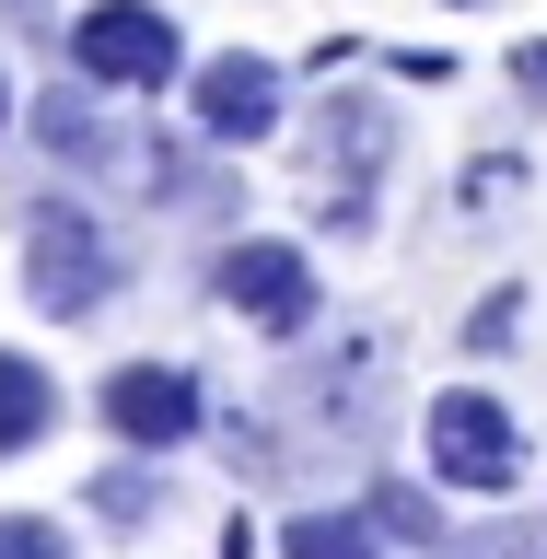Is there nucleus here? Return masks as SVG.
<instances>
[{
  "label": "nucleus",
  "mask_w": 547,
  "mask_h": 559,
  "mask_svg": "<svg viewBox=\"0 0 547 559\" xmlns=\"http://www.w3.org/2000/svg\"><path fill=\"white\" fill-rule=\"evenodd\" d=\"M117 292H129V245L105 234V210L35 199L24 210V304L47 314V326H94Z\"/></svg>",
  "instance_id": "obj_1"
},
{
  "label": "nucleus",
  "mask_w": 547,
  "mask_h": 559,
  "mask_svg": "<svg viewBox=\"0 0 547 559\" xmlns=\"http://www.w3.org/2000/svg\"><path fill=\"white\" fill-rule=\"evenodd\" d=\"M419 466L454 501H513L524 489V419L501 384H431L419 396Z\"/></svg>",
  "instance_id": "obj_2"
},
{
  "label": "nucleus",
  "mask_w": 547,
  "mask_h": 559,
  "mask_svg": "<svg viewBox=\"0 0 547 559\" xmlns=\"http://www.w3.org/2000/svg\"><path fill=\"white\" fill-rule=\"evenodd\" d=\"M210 304L257 326V338H314V314H326V280H314V245L292 234H234L210 257Z\"/></svg>",
  "instance_id": "obj_3"
},
{
  "label": "nucleus",
  "mask_w": 547,
  "mask_h": 559,
  "mask_svg": "<svg viewBox=\"0 0 547 559\" xmlns=\"http://www.w3.org/2000/svg\"><path fill=\"white\" fill-rule=\"evenodd\" d=\"M70 70L94 94H164L187 82V35L164 0H94V12H70Z\"/></svg>",
  "instance_id": "obj_4"
},
{
  "label": "nucleus",
  "mask_w": 547,
  "mask_h": 559,
  "mask_svg": "<svg viewBox=\"0 0 547 559\" xmlns=\"http://www.w3.org/2000/svg\"><path fill=\"white\" fill-rule=\"evenodd\" d=\"M94 419L117 431V454H187L210 431V384H199V361H117V373L94 384Z\"/></svg>",
  "instance_id": "obj_5"
},
{
  "label": "nucleus",
  "mask_w": 547,
  "mask_h": 559,
  "mask_svg": "<svg viewBox=\"0 0 547 559\" xmlns=\"http://www.w3.org/2000/svg\"><path fill=\"white\" fill-rule=\"evenodd\" d=\"M187 129L199 152H257V140L292 129V70L257 59V47H222V59L187 70Z\"/></svg>",
  "instance_id": "obj_6"
},
{
  "label": "nucleus",
  "mask_w": 547,
  "mask_h": 559,
  "mask_svg": "<svg viewBox=\"0 0 547 559\" xmlns=\"http://www.w3.org/2000/svg\"><path fill=\"white\" fill-rule=\"evenodd\" d=\"M59 373H47V361H35V349H12L0 338V466H24L35 443H47V431H59Z\"/></svg>",
  "instance_id": "obj_7"
},
{
  "label": "nucleus",
  "mask_w": 547,
  "mask_h": 559,
  "mask_svg": "<svg viewBox=\"0 0 547 559\" xmlns=\"http://www.w3.org/2000/svg\"><path fill=\"white\" fill-rule=\"evenodd\" d=\"M82 513H94V524H117V536L164 524V513H175V478H164V454H117V466H94V478H82Z\"/></svg>",
  "instance_id": "obj_8"
},
{
  "label": "nucleus",
  "mask_w": 547,
  "mask_h": 559,
  "mask_svg": "<svg viewBox=\"0 0 547 559\" xmlns=\"http://www.w3.org/2000/svg\"><path fill=\"white\" fill-rule=\"evenodd\" d=\"M269 559H384V524L361 501H314V513H292L269 536Z\"/></svg>",
  "instance_id": "obj_9"
},
{
  "label": "nucleus",
  "mask_w": 547,
  "mask_h": 559,
  "mask_svg": "<svg viewBox=\"0 0 547 559\" xmlns=\"http://www.w3.org/2000/svg\"><path fill=\"white\" fill-rule=\"evenodd\" d=\"M35 140H47V152H70V164H117V129L94 117V82H82V70L35 94Z\"/></svg>",
  "instance_id": "obj_10"
},
{
  "label": "nucleus",
  "mask_w": 547,
  "mask_h": 559,
  "mask_svg": "<svg viewBox=\"0 0 547 559\" xmlns=\"http://www.w3.org/2000/svg\"><path fill=\"white\" fill-rule=\"evenodd\" d=\"M361 513L384 524V548H443V489H419V478H373Z\"/></svg>",
  "instance_id": "obj_11"
},
{
  "label": "nucleus",
  "mask_w": 547,
  "mask_h": 559,
  "mask_svg": "<svg viewBox=\"0 0 547 559\" xmlns=\"http://www.w3.org/2000/svg\"><path fill=\"white\" fill-rule=\"evenodd\" d=\"M0 559H82V536H70L59 513H12V501H0Z\"/></svg>",
  "instance_id": "obj_12"
},
{
  "label": "nucleus",
  "mask_w": 547,
  "mask_h": 559,
  "mask_svg": "<svg viewBox=\"0 0 547 559\" xmlns=\"http://www.w3.org/2000/svg\"><path fill=\"white\" fill-rule=\"evenodd\" d=\"M513 338H524V280H501V292L466 314V349H513Z\"/></svg>",
  "instance_id": "obj_13"
},
{
  "label": "nucleus",
  "mask_w": 547,
  "mask_h": 559,
  "mask_svg": "<svg viewBox=\"0 0 547 559\" xmlns=\"http://www.w3.org/2000/svg\"><path fill=\"white\" fill-rule=\"evenodd\" d=\"M466 559H547V524H478V536H466Z\"/></svg>",
  "instance_id": "obj_14"
},
{
  "label": "nucleus",
  "mask_w": 547,
  "mask_h": 559,
  "mask_svg": "<svg viewBox=\"0 0 547 559\" xmlns=\"http://www.w3.org/2000/svg\"><path fill=\"white\" fill-rule=\"evenodd\" d=\"M222 559H269V536H257V524L234 513V524H222Z\"/></svg>",
  "instance_id": "obj_15"
},
{
  "label": "nucleus",
  "mask_w": 547,
  "mask_h": 559,
  "mask_svg": "<svg viewBox=\"0 0 547 559\" xmlns=\"http://www.w3.org/2000/svg\"><path fill=\"white\" fill-rule=\"evenodd\" d=\"M0 129H12V70H0Z\"/></svg>",
  "instance_id": "obj_16"
}]
</instances>
